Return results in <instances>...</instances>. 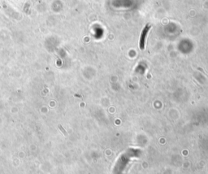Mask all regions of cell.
I'll use <instances>...</instances> for the list:
<instances>
[{"mask_svg":"<svg viewBox=\"0 0 208 174\" xmlns=\"http://www.w3.org/2000/svg\"><path fill=\"white\" fill-rule=\"evenodd\" d=\"M59 129H60V130H61V131H62V133H63V134H64V135H66V136H67V132H66V131H65L64 129H63V127H62V126H61V125H59Z\"/></svg>","mask_w":208,"mask_h":174,"instance_id":"cell-2","label":"cell"},{"mask_svg":"<svg viewBox=\"0 0 208 174\" xmlns=\"http://www.w3.org/2000/svg\"><path fill=\"white\" fill-rule=\"evenodd\" d=\"M150 29V25L147 24L143 29L142 32H141V34L140 37V42H139V46H140V48L141 50H144V48H145V42H146V36H147V34H148Z\"/></svg>","mask_w":208,"mask_h":174,"instance_id":"cell-1","label":"cell"}]
</instances>
